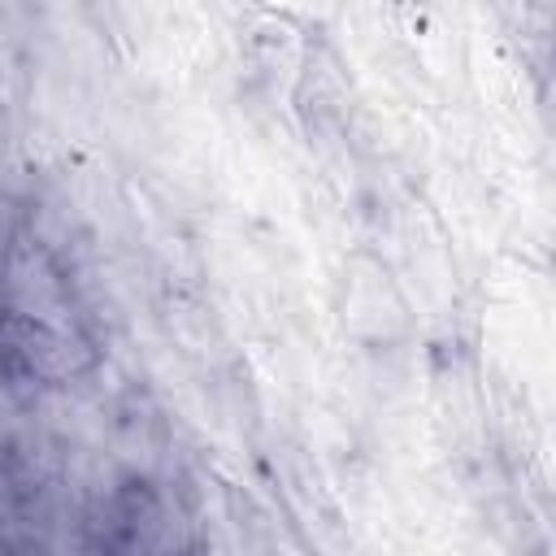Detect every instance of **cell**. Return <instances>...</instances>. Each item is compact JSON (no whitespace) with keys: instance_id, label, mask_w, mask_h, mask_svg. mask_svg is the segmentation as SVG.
<instances>
[{"instance_id":"obj_2","label":"cell","mask_w":556,"mask_h":556,"mask_svg":"<svg viewBox=\"0 0 556 556\" xmlns=\"http://www.w3.org/2000/svg\"><path fill=\"white\" fill-rule=\"evenodd\" d=\"M9 343L22 356V365L43 378V382H74L87 365L91 352L74 330H52V326H30V321H9Z\"/></svg>"},{"instance_id":"obj_5","label":"cell","mask_w":556,"mask_h":556,"mask_svg":"<svg viewBox=\"0 0 556 556\" xmlns=\"http://www.w3.org/2000/svg\"><path fill=\"white\" fill-rule=\"evenodd\" d=\"M78 556H104V552H78Z\"/></svg>"},{"instance_id":"obj_4","label":"cell","mask_w":556,"mask_h":556,"mask_svg":"<svg viewBox=\"0 0 556 556\" xmlns=\"http://www.w3.org/2000/svg\"><path fill=\"white\" fill-rule=\"evenodd\" d=\"M13 426H17V413H13V400H9V391L0 387V439H4Z\"/></svg>"},{"instance_id":"obj_3","label":"cell","mask_w":556,"mask_h":556,"mask_svg":"<svg viewBox=\"0 0 556 556\" xmlns=\"http://www.w3.org/2000/svg\"><path fill=\"white\" fill-rule=\"evenodd\" d=\"M122 547L126 556H174L182 547L178 508L165 495H135L122 508Z\"/></svg>"},{"instance_id":"obj_1","label":"cell","mask_w":556,"mask_h":556,"mask_svg":"<svg viewBox=\"0 0 556 556\" xmlns=\"http://www.w3.org/2000/svg\"><path fill=\"white\" fill-rule=\"evenodd\" d=\"M4 304L13 321L30 326H52V330H74L70 295L61 287V274L35 243H17L4 261Z\"/></svg>"}]
</instances>
